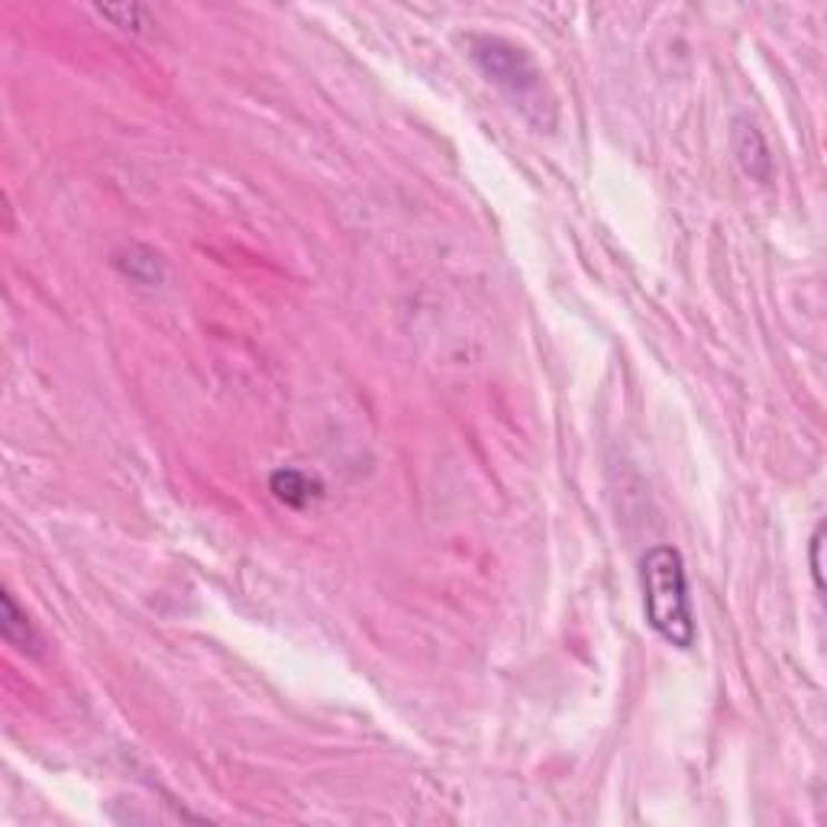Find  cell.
Segmentation results:
<instances>
[{
  "label": "cell",
  "instance_id": "cell-1",
  "mask_svg": "<svg viewBox=\"0 0 827 827\" xmlns=\"http://www.w3.org/2000/svg\"><path fill=\"white\" fill-rule=\"evenodd\" d=\"M640 585H643V614L647 624L660 633L676 650H692L698 640V624L689 598L686 563L676 547H653L640 560Z\"/></svg>",
  "mask_w": 827,
  "mask_h": 827
},
{
  "label": "cell",
  "instance_id": "cell-2",
  "mask_svg": "<svg viewBox=\"0 0 827 827\" xmlns=\"http://www.w3.org/2000/svg\"><path fill=\"white\" fill-rule=\"evenodd\" d=\"M465 42H469V59L524 110V117H530L536 127L553 124V98L547 95L543 71L530 59L524 46L492 33H472Z\"/></svg>",
  "mask_w": 827,
  "mask_h": 827
},
{
  "label": "cell",
  "instance_id": "cell-3",
  "mask_svg": "<svg viewBox=\"0 0 827 827\" xmlns=\"http://www.w3.org/2000/svg\"><path fill=\"white\" fill-rule=\"evenodd\" d=\"M730 146H734V156L740 168L754 178V181H772V152L762 139V132L750 124V120H734V130H730Z\"/></svg>",
  "mask_w": 827,
  "mask_h": 827
},
{
  "label": "cell",
  "instance_id": "cell-4",
  "mask_svg": "<svg viewBox=\"0 0 827 827\" xmlns=\"http://www.w3.org/2000/svg\"><path fill=\"white\" fill-rule=\"evenodd\" d=\"M0 604H3V614H0V630H3V640L10 643V647H17L20 653H30V657H39L42 653V637L36 633L33 621L17 608V601L10 592H3L0 598Z\"/></svg>",
  "mask_w": 827,
  "mask_h": 827
},
{
  "label": "cell",
  "instance_id": "cell-5",
  "mask_svg": "<svg viewBox=\"0 0 827 827\" xmlns=\"http://www.w3.org/2000/svg\"><path fill=\"white\" fill-rule=\"evenodd\" d=\"M268 489H272V495L278 498L282 504H288V508H307L314 498L321 495V485L307 475V472H301V469H275L272 472V479H268Z\"/></svg>",
  "mask_w": 827,
  "mask_h": 827
},
{
  "label": "cell",
  "instance_id": "cell-6",
  "mask_svg": "<svg viewBox=\"0 0 827 827\" xmlns=\"http://www.w3.org/2000/svg\"><path fill=\"white\" fill-rule=\"evenodd\" d=\"M104 20H110L114 27H120L124 33H146L149 27H152V20H149V13H146V7H95Z\"/></svg>",
  "mask_w": 827,
  "mask_h": 827
},
{
  "label": "cell",
  "instance_id": "cell-7",
  "mask_svg": "<svg viewBox=\"0 0 827 827\" xmlns=\"http://www.w3.org/2000/svg\"><path fill=\"white\" fill-rule=\"evenodd\" d=\"M821 550H825V524H818L815 536H811V579L815 589L825 592V569H821Z\"/></svg>",
  "mask_w": 827,
  "mask_h": 827
}]
</instances>
